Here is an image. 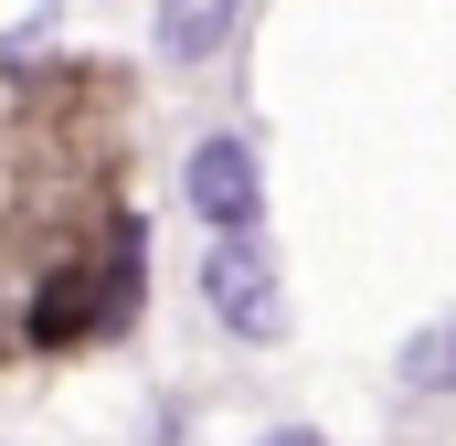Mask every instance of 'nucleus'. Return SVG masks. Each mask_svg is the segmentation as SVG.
Wrapping results in <instances>:
<instances>
[{
	"label": "nucleus",
	"mask_w": 456,
	"mask_h": 446,
	"mask_svg": "<svg viewBox=\"0 0 456 446\" xmlns=\"http://www.w3.org/2000/svg\"><path fill=\"white\" fill-rule=\"evenodd\" d=\"M202 298H213V319H224L233 340H276L287 330V287H276V255H265L255 234H213Z\"/></svg>",
	"instance_id": "nucleus-1"
},
{
	"label": "nucleus",
	"mask_w": 456,
	"mask_h": 446,
	"mask_svg": "<svg viewBox=\"0 0 456 446\" xmlns=\"http://www.w3.org/2000/svg\"><path fill=\"white\" fill-rule=\"evenodd\" d=\"M181 202L213 223V234H255V213H265L255 149H244V138H202V149L181 160Z\"/></svg>",
	"instance_id": "nucleus-2"
},
{
	"label": "nucleus",
	"mask_w": 456,
	"mask_h": 446,
	"mask_svg": "<svg viewBox=\"0 0 456 446\" xmlns=\"http://www.w3.org/2000/svg\"><path fill=\"white\" fill-rule=\"evenodd\" d=\"M244 21V0H159V54L170 64H213Z\"/></svg>",
	"instance_id": "nucleus-4"
},
{
	"label": "nucleus",
	"mask_w": 456,
	"mask_h": 446,
	"mask_svg": "<svg viewBox=\"0 0 456 446\" xmlns=\"http://www.w3.org/2000/svg\"><path fill=\"white\" fill-rule=\"evenodd\" d=\"M393 383H403V393H456V319H436V330H414V340H403Z\"/></svg>",
	"instance_id": "nucleus-5"
},
{
	"label": "nucleus",
	"mask_w": 456,
	"mask_h": 446,
	"mask_svg": "<svg viewBox=\"0 0 456 446\" xmlns=\"http://www.w3.org/2000/svg\"><path fill=\"white\" fill-rule=\"evenodd\" d=\"M255 446H330V436H308V425H276V436H255Z\"/></svg>",
	"instance_id": "nucleus-6"
},
{
	"label": "nucleus",
	"mask_w": 456,
	"mask_h": 446,
	"mask_svg": "<svg viewBox=\"0 0 456 446\" xmlns=\"http://www.w3.org/2000/svg\"><path fill=\"white\" fill-rule=\"evenodd\" d=\"M96 319H117L107 266H64V277L32 298V340H43V351H53V340H75V330H96Z\"/></svg>",
	"instance_id": "nucleus-3"
}]
</instances>
